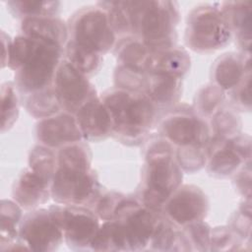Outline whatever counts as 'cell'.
<instances>
[{
	"instance_id": "44dd1931",
	"label": "cell",
	"mask_w": 252,
	"mask_h": 252,
	"mask_svg": "<svg viewBox=\"0 0 252 252\" xmlns=\"http://www.w3.org/2000/svg\"><path fill=\"white\" fill-rule=\"evenodd\" d=\"M225 15L231 32L235 33L239 47L250 53L251 47V2H225L220 8Z\"/></svg>"
},
{
	"instance_id": "7c38bea8",
	"label": "cell",
	"mask_w": 252,
	"mask_h": 252,
	"mask_svg": "<svg viewBox=\"0 0 252 252\" xmlns=\"http://www.w3.org/2000/svg\"><path fill=\"white\" fill-rule=\"evenodd\" d=\"M161 134L169 144L178 148L208 147L211 140L210 128L194 110H176L161 123Z\"/></svg>"
},
{
	"instance_id": "4fadbf2b",
	"label": "cell",
	"mask_w": 252,
	"mask_h": 252,
	"mask_svg": "<svg viewBox=\"0 0 252 252\" xmlns=\"http://www.w3.org/2000/svg\"><path fill=\"white\" fill-rule=\"evenodd\" d=\"M166 219L176 226L203 220L209 211L206 194L195 185H180L162 208Z\"/></svg>"
},
{
	"instance_id": "d4e9b609",
	"label": "cell",
	"mask_w": 252,
	"mask_h": 252,
	"mask_svg": "<svg viewBox=\"0 0 252 252\" xmlns=\"http://www.w3.org/2000/svg\"><path fill=\"white\" fill-rule=\"evenodd\" d=\"M66 60L85 76L94 74L100 67L102 55L70 40L65 48Z\"/></svg>"
},
{
	"instance_id": "5bb4252c",
	"label": "cell",
	"mask_w": 252,
	"mask_h": 252,
	"mask_svg": "<svg viewBox=\"0 0 252 252\" xmlns=\"http://www.w3.org/2000/svg\"><path fill=\"white\" fill-rule=\"evenodd\" d=\"M36 138L40 145L55 149L81 142L83 135L76 117L63 112L41 119L36 125Z\"/></svg>"
},
{
	"instance_id": "d6986e66",
	"label": "cell",
	"mask_w": 252,
	"mask_h": 252,
	"mask_svg": "<svg viewBox=\"0 0 252 252\" xmlns=\"http://www.w3.org/2000/svg\"><path fill=\"white\" fill-rule=\"evenodd\" d=\"M143 93L158 107L173 105L181 95L182 79L161 74H148Z\"/></svg>"
},
{
	"instance_id": "484cf974",
	"label": "cell",
	"mask_w": 252,
	"mask_h": 252,
	"mask_svg": "<svg viewBox=\"0 0 252 252\" xmlns=\"http://www.w3.org/2000/svg\"><path fill=\"white\" fill-rule=\"evenodd\" d=\"M91 160L90 148L82 142H77L60 148L57 156V167L90 170Z\"/></svg>"
},
{
	"instance_id": "83f0119b",
	"label": "cell",
	"mask_w": 252,
	"mask_h": 252,
	"mask_svg": "<svg viewBox=\"0 0 252 252\" xmlns=\"http://www.w3.org/2000/svg\"><path fill=\"white\" fill-rule=\"evenodd\" d=\"M9 10L17 17L28 19L37 17H55L59 11L60 2L58 1H8Z\"/></svg>"
},
{
	"instance_id": "f546056e",
	"label": "cell",
	"mask_w": 252,
	"mask_h": 252,
	"mask_svg": "<svg viewBox=\"0 0 252 252\" xmlns=\"http://www.w3.org/2000/svg\"><path fill=\"white\" fill-rule=\"evenodd\" d=\"M224 99V91L215 84L203 87L197 93L194 101V112L200 117L215 114Z\"/></svg>"
},
{
	"instance_id": "8d00e7d4",
	"label": "cell",
	"mask_w": 252,
	"mask_h": 252,
	"mask_svg": "<svg viewBox=\"0 0 252 252\" xmlns=\"http://www.w3.org/2000/svg\"><path fill=\"white\" fill-rule=\"evenodd\" d=\"M124 198V195L117 192H109L104 194L95 201L94 214L104 220H113L115 212Z\"/></svg>"
},
{
	"instance_id": "6da1fadb",
	"label": "cell",
	"mask_w": 252,
	"mask_h": 252,
	"mask_svg": "<svg viewBox=\"0 0 252 252\" xmlns=\"http://www.w3.org/2000/svg\"><path fill=\"white\" fill-rule=\"evenodd\" d=\"M112 121V134L123 143L142 142L155 124L157 106L141 92L122 89L108 91L102 96Z\"/></svg>"
},
{
	"instance_id": "603a6c76",
	"label": "cell",
	"mask_w": 252,
	"mask_h": 252,
	"mask_svg": "<svg viewBox=\"0 0 252 252\" xmlns=\"http://www.w3.org/2000/svg\"><path fill=\"white\" fill-rule=\"evenodd\" d=\"M153 50L135 36H126L116 45L119 65L149 74V62Z\"/></svg>"
},
{
	"instance_id": "9c48e42d",
	"label": "cell",
	"mask_w": 252,
	"mask_h": 252,
	"mask_svg": "<svg viewBox=\"0 0 252 252\" xmlns=\"http://www.w3.org/2000/svg\"><path fill=\"white\" fill-rule=\"evenodd\" d=\"M49 211L63 231L64 239L73 249L91 247L98 228L97 216L82 206H51Z\"/></svg>"
},
{
	"instance_id": "d6a6232c",
	"label": "cell",
	"mask_w": 252,
	"mask_h": 252,
	"mask_svg": "<svg viewBox=\"0 0 252 252\" xmlns=\"http://www.w3.org/2000/svg\"><path fill=\"white\" fill-rule=\"evenodd\" d=\"M175 158L181 169L187 172L197 171L207 162V147L190 146L178 148Z\"/></svg>"
},
{
	"instance_id": "8992f818",
	"label": "cell",
	"mask_w": 252,
	"mask_h": 252,
	"mask_svg": "<svg viewBox=\"0 0 252 252\" xmlns=\"http://www.w3.org/2000/svg\"><path fill=\"white\" fill-rule=\"evenodd\" d=\"M162 219L159 211L148 208L136 199L125 196L113 220L119 222L123 229L127 250L140 251L149 247Z\"/></svg>"
},
{
	"instance_id": "4316f807",
	"label": "cell",
	"mask_w": 252,
	"mask_h": 252,
	"mask_svg": "<svg viewBox=\"0 0 252 252\" xmlns=\"http://www.w3.org/2000/svg\"><path fill=\"white\" fill-rule=\"evenodd\" d=\"M26 108L32 116L41 119L57 114L61 107L53 86L29 94L26 98Z\"/></svg>"
},
{
	"instance_id": "ffe728a7",
	"label": "cell",
	"mask_w": 252,
	"mask_h": 252,
	"mask_svg": "<svg viewBox=\"0 0 252 252\" xmlns=\"http://www.w3.org/2000/svg\"><path fill=\"white\" fill-rule=\"evenodd\" d=\"M190 68V57L181 47L153 51L149 62V74H161L181 78Z\"/></svg>"
},
{
	"instance_id": "8fae6325",
	"label": "cell",
	"mask_w": 252,
	"mask_h": 252,
	"mask_svg": "<svg viewBox=\"0 0 252 252\" xmlns=\"http://www.w3.org/2000/svg\"><path fill=\"white\" fill-rule=\"evenodd\" d=\"M19 237L29 250L53 251L60 246L64 235L49 209H38L23 218Z\"/></svg>"
},
{
	"instance_id": "ab89813d",
	"label": "cell",
	"mask_w": 252,
	"mask_h": 252,
	"mask_svg": "<svg viewBox=\"0 0 252 252\" xmlns=\"http://www.w3.org/2000/svg\"><path fill=\"white\" fill-rule=\"evenodd\" d=\"M250 181H251L250 167L248 165L247 170H245V169L242 170L235 177V183H236V186H237L239 192L242 195L247 196L248 199H250Z\"/></svg>"
},
{
	"instance_id": "5b68a950",
	"label": "cell",
	"mask_w": 252,
	"mask_h": 252,
	"mask_svg": "<svg viewBox=\"0 0 252 252\" xmlns=\"http://www.w3.org/2000/svg\"><path fill=\"white\" fill-rule=\"evenodd\" d=\"M231 29L220 8L204 4L188 14L185 31L186 44L195 52L209 53L226 46Z\"/></svg>"
},
{
	"instance_id": "cb8c5ba5",
	"label": "cell",
	"mask_w": 252,
	"mask_h": 252,
	"mask_svg": "<svg viewBox=\"0 0 252 252\" xmlns=\"http://www.w3.org/2000/svg\"><path fill=\"white\" fill-rule=\"evenodd\" d=\"M123 229L119 222L114 220H105L99 226L91 248L96 251H125L126 243Z\"/></svg>"
},
{
	"instance_id": "277c9868",
	"label": "cell",
	"mask_w": 252,
	"mask_h": 252,
	"mask_svg": "<svg viewBox=\"0 0 252 252\" xmlns=\"http://www.w3.org/2000/svg\"><path fill=\"white\" fill-rule=\"evenodd\" d=\"M29 38L28 52L15 76L16 86L27 95L53 86L63 52V46L55 42Z\"/></svg>"
},
{
	"instance_id": "e0dca14e",
	"label": "cell",
	"mask_w": 252,
	"mask_h": 252,
	"mask_svg": "<svg viewBox=\"0 0 252 252\" xmlns=\"http://www.w3.org/2000/svg\"><path fill=\"white\" fill-rule=\"evenodd\" d=\"M245 160L233 148L230 139L214 136L207 147L208 171L217 177H226L234 173Z\"/></svg>"
},
{
	"instance_id": "60d3db41",
	"label": "cell",
	"mask_w": 252,
	"mask_h": 252,
	"mask_svg": "<svg viewBox=\"0 0 252 252\" xmlns=\"http://www.w3.org/2000/svg\"><path fill=\"white\" fill-rule=\"evenodd\" d=\"M1 38H2V67L7 66V61L9 57L10 52V46L12 40L4 32H1Z\"/></svg>"
},
{
	"instance_id": "52a82bcc",
	"label": "cell",
	"mask_w": 252,
	"mask_h": 252,
	"mask_svg": "<svg viewBox=\"0 0 252 252\" xmlns=\"http://www.w3.org/2000/svg\"><path fill=\"white\" fill-rule=\"evenodd\" d=\"M69 31L72 41L94 52L103 54L116 42L107 14L101 7H85L70 19Z\"/></svg>"
},
{
	"instance_id": "ac0fdd59",
	"label": "cell",
	"mask_w": 252,
	"mask_h": 252,
	"mask_svg": "<svg viewBox=\"0 0 252 252\" xmlns=\"http://www.w3.org/2000/svg\"><path fill=\"white\" fill-rule=\"evenodd\" d=\"M250 73V57L233 52L220 56L213 66L212 76L215 85L222 91L234 90Z\"/></svg>"
},
{
	"instance_id": "7a4b0ae2",
	"label": "cell",
	"mask_w": 252,
	"mask_h": 252,
	"mask_svg": "<svg viewBox=\"0 0 252 252\" xmlns=\"http://www.w3.org/2000/svg\"><path fill=\"white\" fill-rule=\"evenodd\" d=\"M131 32L153 51L175 46L178 6L171 1H124Z\"/></svg>"
},
{
	"instance_id": "ba28073f",
	"label": "cell",
	"mask_w": 252,
	"mask_h": 252,
	"mask_svg": "<svg viewBox=\"0 0 252 252\" xmlns=\"http://www.w3.org/2000/svg\"><path fill=\"white\" fill-rule=\"evenodd\" d=\"M51 197L60 205L85 206L95 203L99 183L94 172L57 167L50 185Z\"/></svg>"
},
{
	"instance_id": "9a60e30c",
	"label": "cell",
	"mask_w": 252,
	"mask_h": 252,
	"mask_svg": "<svg viewBox=\"0 0 252 252\" xmlns=\"http://www.w3.org/2000/svg\"><path fill=\"white\" fill-rule=\"evenodd\" d=\"M83 135L88 141H101L112 134L110 114L102 99L94 97L84 104L75 114Z\"/></svg>"
},
{
	"instance_id": "7402d4cb",
	"label": "cell",
	"mask_w": 252,
	"mask_h": 252,
	"mask_svg": "<svg viewBox=\"0 0 252 252\" xmlns=\"http://www.w3.org/2000/svg\"><path fill=\"white\" fill-rule=\"evenodd\" d=\"M21 30L27 36L55 42L63 47L68 37V29L65 23L57 17L24 19Z\"/></svg>"
},
{
	"instance_id": "30bf717a",
	"label": "cell",
	"mask_w": 252,
	"mask_h": 252,
	"mask_svg": "<svg viewBox=\"0 0 252 252\" xmlns=\"http://www.w3.org/2000/svg\"><path fill=\"white\" fill-rule=\"evenodd\" d=\"M53 89L61 109L71 114H76L84 104L96 97L95 89L87 76L66 59L57 68Z\"/></svg>"
},
{
	"instance_id": "2e32d148",
	"label": "cell",
	"mask_w": 252,
	"mask_h": 252,
	"mask_svg": "<svg viewBox=\"0 0 252 252\" xmlns=\"http://www.w3.org/2000/svg\"><path fill=\"white\" fill-rule=\"evenodd\" d=\"M50 185L51 183L27 168L14 183L13 198L22 208L32 210L48 201L51 195Z\"/></svg>"
},
{
	"instance_id": "3957f363",
	"label": "cell",
	"mask_w": 252,
	"mask_h": 252,
	"mask_svg": "<svg viewBox=\"0 0 252 252\" xmlns=\"http://www.w3.org/2000/svg\"><path fill=\"white\" fill-rule=\"evenodd\" d=\"M182 177V170L171 144L166 140L155 141L146 155L141 203L148 208L160 211L181 185Z\"/></svg>"
},
{
	"instance_id": "4dcf8cb0",
	"label": "cell",
	"mask_w": 252,
	"mask_h": 252,
	"mask_svg": "<svg viewBox=\"0 0 252 252\" xmlns=\"http://www.w3.org/2000/svg\"><path fill=\"white\" fill-rule=\"evenodd\" d=\"M19 115L18 96L12 83H5L1 87V131L9 130L17 121Z\"/></svg>"
},
{
	"instance_id": "d590c367",
	"label": "cell",
	"mask_w": 252,
	"mask_h": 252,
	"mask_svg": "<svg viewBox=\"0 0 252 252\" xmlns=\"http://www.w3.org/2000/svg\"><path fill=\"white\" fill-rule=\"evenodd\" d=\"M238 234L230 227H215L211 233L210 250H235L238 244Z\"/></svg>"
},
{
	"instance_id": "e575fe53",
	"label": "cell",
	"mask_w": 252,
	"mask_h": 252,
	"mask_svg": "<svg viewBox=\"0 0 252 252\" xmlns=\"http://www.w3.org/2000/svg\"><path fill=\"white\" fill-rule=\"evenodd\" d=\"M148 74L138 72L125 66H117L114 73V81L117 89H122L131 92H141L145 86V81Z\"/></svg>"
},
{
	"instance_id": "74e56055",
	"label": "cell",
	"mask_w": 252,
	"mask_h": 252,
	"mask_svg": "<svg viewBox=\"0 0 252 252\" xmlns=\"http://www.w3.org/2000/svg\"><path fill=\"white\" fill-rule=\"evenodd\" d=\"M250 212H251L250 200H248L247 204L245 203V205L243 204L240 207L239 212L235 216L234 220H232V227L231 228L239 236L245 237V236L250 235V227H251Z\"/></svg>"
},
{
	"instance_id": "1f68e13d",
	"label": "cell",
	"mask_w": 252,
	"mask_h": 252,
	"mask_svg": "<svg viewBox=\"0 0 252 252\" xmlns=\"http://www.w3.org/2000/svg\"><path fill=\"white\" fill-rule=\"evenodd\" d=\"M214 136L231 139L237 136L241 129V121L237 114L229 109H219L212 119Z\"/></svg>"
},
{
	"instance_id": "f1b7e54d",
	"label": "cell",
	"mask_w": 252,
	"mask_h": 252,
	"mask_svg": "<svg viewBox=\"0 0 252 252\" xmlns=\"http://www.w3.org/2000/svg\"><path fill=\"white\" fill-rule=\"evenodd\" d=\"M29 168L51 183L57 168V158L50 148L35 146L29 156Z\"/></svg>"
},
{
	"instance_id": "f35d334b",
	"label": "cell",
	"mask_w": 252,
	"mask_h": 252,
	"mask_svg": "<svg viewBox=\"0 0 252 252\" xmlns=\"http://www.w3.org/2000/svg\"><path fill=\"white\" fill-rule=\"evenodd\" d=\"M250 87H251V77L249 73L246 75L244 80L234 90H232L233 102H235V104L238 107H241L247 110L250 109V105H251Z\"/></svg>"
},
{
	"instance_id": "836d02e7",
	"label": "cell",
	"mask_w": 252,
	"mask_h": 252,
	"mask_svg": "<svg viewBox=\"0 0 252 252\" xmlns=\"http://www.w3.org/2000/svg\"><path fill=\"white\" fill-rule=\"evenodd\" d=\"M184 228L183 233L190 249H192L191 246H194L196 250H210L212 229L207 222L199 220L184 226Z\"/></svg>"
}]
</instances>
